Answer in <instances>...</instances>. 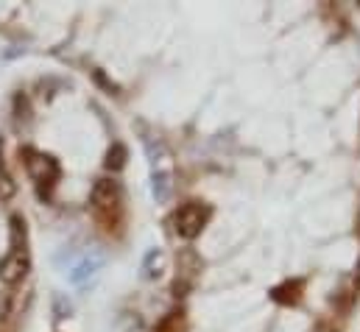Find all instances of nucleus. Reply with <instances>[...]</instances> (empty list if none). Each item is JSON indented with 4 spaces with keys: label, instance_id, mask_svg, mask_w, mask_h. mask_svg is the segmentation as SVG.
I'll return each mask as SVG.
<instances>
[{
    "label": "nucleus",
    "instance_id": "5",
    "mask_svg": "<svg viewBox=\"0 0 360 332\" xmlns=\"http://www.w3.org/2000/svg\"><path fill=\"white\" fill-rule=\"evenodd\" d=\"M123 198V190H120V181L117 179H95L92 184V204L98 210H115Z\"/></svg>",
    "mask_w": 360,
    "mask_h": 332
},
{
    "label": "nucleus",
    "instance_id": "10",
    "mask_svg": "<svg viewBox=\"0 0 360 332\" xmlns=\"http://www.w3.org/2000/svg\"><path fill=\"white\" fill-rule=\"evenodd\" d=\"M126 160H129V148H126L123 143H112V146H109V151H106L103 165H106V170L117 173V170H123V167H126Z\"/></svg>",
    "mask_w": 360,
    "mask_h": 332
},
{
    "label": "nucleus",
    "instance_id": "9",
    "mask_svg": "<svg viewBox=\"0 0 360 332\" xmlns=\"http://www.w3.org/2000/svg\"><path fill=\"white\" fill-rule=\"evenodd\" d=\"M162 268H165V254L160 249H151L146 254V260H143V276L146 279H160Z\"/></svg>",
    "mask_w": 360,
    "mask_h": 332
},
{
    "label": "nucleus",
    "instance_id": "7",
    "mask_svg": "<svg viewBox=\"0 0 360 332\" xmlns=\"http://www.w3.org/2000/svg\"><path fill=\"white\" fill-rule=\"evenodd\" d=\"M201 271V260L193 249L179 251V279H176V296H184V290L193 285L195 274Z\"/></svg>",
    "mask_w": 360,
    "mask_h": 332
},
{
    "label": "nucleus",
    "instance_id": "11",
    "mask_svg": "<svg viewBox=\"0 0 360 332\" xmlns=\"http://www.w3.org/2000/svg\"><path fill=\"white\" fill-rule=\"evenodd\" d=\"M70 310H73L70 299H65L62 293H56V296H53V316H56V319H68Z\"/></svg>",
    "mask_w": 360,
    "mask_h": 332
},
{
    "label": "nucleus",
    "instance_id": "2",
    "mask_svg": "<svg viewBox=\"0 0 360 332\" xmlns=\"http://www.w3.org/2000/svg\"><path fill=\"white\" fill-rule=\"evenodd\" d=\"M210 218H212V210L207 204L187 201L174 212V232L179 235L181 241H195L204 232V226L210 224Z\"/></svg>",
    "mask_w": 360,
    "mask_h": 332
},
{
    "label": "nucleus",
    "instance_id": "8",
    "mask_svg": "<svg viewBox=\"0 0 360 332\" xmlns=\"http://www.w3.org/2000/svg\"><path fill=\"white\" fill-rule=\"evenodd\" d=\"M25 243H28L25 221H22V215H11L8 218V246L11 251H25Z\"/></svg>",
    "mask_w": 360,
    "mask_h": 332
},
{
    "label": "nucleus",
    "instance_id": "4",
    "mask_svg": "<svg viewBox=\"0 0 360 332\" xmlns=\"http://www.w3.org/2000/svg\"><path fill=\"white\" fill-rule=\"evenodd\" d=\"M103 265H106V254L101 249H87L70 265L68 279H70V285H84V282H90L92 276H98V271Z\"/></svg>",
    "mask_w": 360,
    "mask_h": 332
},
{
    "label": "nucleus",
    "instance_id": "1",
    "mask_svg": "<svg viewBox=\"0 0 360 332\" xmlns=\"http://www.w3.org/2000/svg\"><path fill=\"white\" fill-rule=\"evenodd\" d=\"M146 154L151 162V196L157 204H168L174 196V165H171V154L162 146V140H151L146 137Z\"/></svg>",
    "mask_w": 360,
    "mask_h": 332
},
{
    "label": "nucleus",
    "instance_id": "3",
    "mask_svg": "<svg viewBox=\"0 0 360 332\" xmlns=\"http://www.w3.org/2000/svg\"><path fill=\"white\" fill-rule=\"evenodd\" d=\"M25 167H28V176L34 179V184L37 187H48V190L62 176V167L51 154H42V151H34V148L25 151Z\"/></svg>",
    "mask_w": 360,
    "mask_h": 332
},
{
    "label": "nucleus",
    "instance_id": "6",
    "mask_svg": "<svg viewBox=\"0 0 360 332\" xmlns=\"http://www.w3.org/2000/svg\"><path fill=\"white\" fill-rule=\"evenodd\" d=\"M31 268V260L25 251H8L3 260H0V282L3 285H17Z\"/></svg>",
    "mask_w": 360,
    "mask_h": 332
},
{
    "label": "nucleus",
    "instance_id": "12",
    "mask_svg": "<svg viewBox=\"0 0 360 332\" xmlns=\"http://www.w3.org/2000/svg\"><path fill=\"white\" fill-rule=\"evenodd\" d=\"M0 151H3V143H0Z\"/></svg>",
    "mask_w": 360,
    "mask_h": 332
}]
</instances>
